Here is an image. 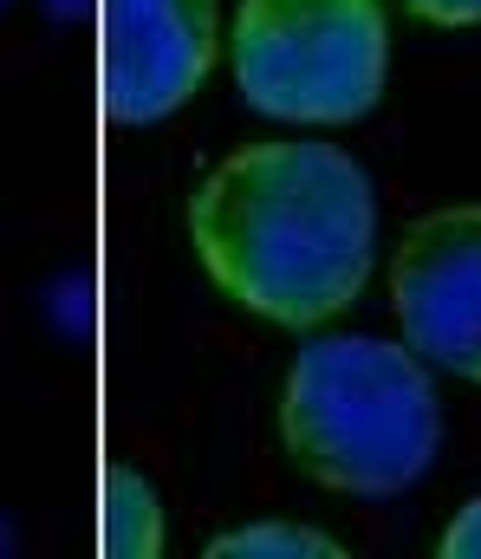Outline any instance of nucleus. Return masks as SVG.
I'll return each instance as SVG.
<instances>
[{
	"label": "nucleus",
	"mask_w": 481,
	"mask_h": 559,
	"mask_svg": "<svg viewBox=\"0 0 481 559\" xmlns=\"http://www.w3.org/2000/svg\"><path fill=\"white\" fill-rule=\"evenodd\" d=\"M443 559H481V501H469V508L449 521V534H443Z\"/></svg>",
	"instance_id": "nucleus-8"
},
{
	"label": "nucleus",
	"mask_w": 481,
	"mask_h": 559,
	"mask_svg": "<svg viewBox=\"0 0 481 559\" xmlns=\"http://www.w3.org/2000/svg\"><path fill=\"white\" fill-rule=\"evenodd\" d=\"M410 13L430 20V26H476L481 0H410Z\"/></svg>",
	"instance_id": "nucleus-9"
},
{
	"label": "nucleus",
	"mask_w": 481,
	"mask_h": 559,
	"mask_svg": "<svg viewBox=\"0 0 481 559\" xmlns=\"http://www.w3.org/2000/svg\"><path fill=\"white\" fill-rule=\"evenodd\" d=\"M390 33L377 0H241L235 85L261 118L351 124L384 98Z\"/></svg>",
	"instance_id": "nucleus-3"
},
{
	"label": "nucleus",
	"mask_w": 481,
	"mask_h": 559,
	"mask_svg": "<svg viewBox=\"0 0 481 559\" xmlns=\"http://www.w3.org/2000/svg\"><path fill=\"white\" fill-rule=\"evenodd\" d=\"M208 559H338V540L293 527V521H261V527H235L208 540Z\"/></svg>",
	"instance_id": "nucleus-7"
},
{
	"label": "nucleus",
	"mask_w": 481,
	"mask_h": 559,
	"mask_svg": "<svg viewBox=\"0 0 481 559\" xmlns=\"http://www.w3.org/2000/svg\"><path fill=\"white\" fill-rule=\"evenodd\" d=\"M98 534H105V554L111 559H157L163 554V508L137 468H105Z\"/></svg>",
	"instance_id": "nucleus-6"
},
{
	"label": "nucleus",
	"mask_w": 481,
	"mask_h": 559,
	"mask_svg": "<svg viewBox=\"0 0 481 559\" xmlns=\"http://www.w3.org/2000/svg\"><path fill=\"white\" fill-rule=\"evenodd\" d=\"M390 299L417 358L481 384V209L410 222L390 261Z\"/></svg>",
	"instance_id": "nucleus-5"
},
{
	"label": "nucleus",
	"mask_w": 481,
	"mask_h": 559,
	"mask_svg": "<svg viewBox=\"0 0 481 559\" xmlns=\"http://www.w3.org/2000/svg\"><path fill=\"white\" fill-rule=\"evenodd\" d=\"M98 92L111 124H157L215 66V0H98Z\"/></svg>",
	"instance_id": "nucleus-4"
},
{
	"label": "nucleus",
	"mask_w": 481,
	"mask_h": 559,
	"mask_svg": "<svg viewBox=\"0 0 481 559\" xmlns=\"http://www.w3.org/2000/svg\"><path fill=\"white\" fill-rule=\"evenodd\" d=\"M280 442L332 495L390 501L436 462L443 411L417 352L390 338H313L287 371Z\"/></svg>",
	"instance_id": "nucleus-2"
},
{
	"label": "nucleus",
	"mask_w": 481,
	"mask_h": 559,
	"mask_svg": "<svg viewBox=\"0 0 481 559\" xmlns=\"http://www.w3.org/2000/svg\"><path fill=\"white\" fill-rule=\"evenodd\" d=\"M189 235L228 299L306 332L364 293L377 202L371 176L332 143H248L202 176Z\"/></svg>",
	"instance_id": "nucleus-1"
}]
</instances>
